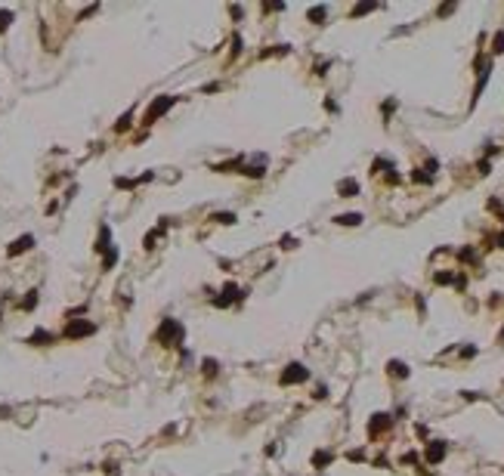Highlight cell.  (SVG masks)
Returning <instances> with one entry per match:
<instances>
[{"label": "cell", "instance_id": "6da1fadb", "mask_svg": "<svg viewBox=\"0 0 504 476\" xmlns=\"http://www.w3.org/2000/svg\"><path fill=\"white\" fill-rule=\"evenodd\" d=\"M173 102H176L173 96H158V99L152 102V105H149V112H146V118H142V124H155L158 118H161V115L167 112V108L173 105Z\"/></svg>", "mask_w": 504, "mask_h": 476}, {"label": "cell", "instance_id": "7a4b0ae2", "mask_svg": "<svg viewBox=\"0 0 504 476\" xmlns=\"http://www.w3.org/2000/svg\"><path fill=\"white\" fill-rule=\"evenodd\" d=\"M306 377H309V371H306L300 362H294V365H288V368L282 371V384H285V387H288V384H303Z\"/></svg>", "mask_w": 504, "mask_h": 476}, {"label": "cell", "instance_id": "3957f363", "mask_svg": "<svg viewBox=\"0 0 504 476\" xmlns=\"http://www.w3.org/2000/svg\"><path fill=\"white\" fill-rule=\"evenodd\" d=\"M158 337H161L164 343H170V340H180V337H183V328L176 325L173 319H164V325H161V331H158Z\"/></svg>", "mask_w": 504, "mask_h": 476}, {"label": "cell", "instance_id": "277c9868", "mask_svg": "<svg viewBox=\"0 0 504 476\" xmlns=\"http://www.w3.org/2000/svg\"><path fill=\"white\" fill-rule=\"evenodd\" d=\"M93 325L90 322H71L68 328H65V337H71V340H78V337H87V334H93Z\"/></svg>", "mask_w": 504, "mask_h": 476}, {"label": "cell", "instance_id": "5b68a950", "mask_svg": "<svg viewBox=\"0 0 504 476\" xmlns=\"http://www.w3.org/2000/svg\"><path fill=\"white\" fill-rule=\"evenodd\" d=\"M31 244H34V238H31V235H22V238H16L10 248H6V254H10V257H16V254H25Z\"/></svg>", "mask_w": 504, "mask_h": 476}, {"label": "cell", "instance_id": "8992f818", "mask_svg": "<svg viewBox=\"0 0 504 476\" xmlns=\"http://www.w3.org/2000/svg\"><path fill=\"white\" fill-rule=\"evenodd\" d=\"M442 458H446V442H430V445H427V461L439 464Z\"/></svg>", "mask_w": 504, "mask_h": 476}, {"label": "cell", "instance_id": "52a82bcc", "mask_svg": "<svg viewBox=\"0 0 504 476\" xmlns=\"http://www.w3.org/2000/svg\"><path fill=\"white\" fill-rule=\"evenodd\" d=\"M387 427H390V418H387V414H374L371 424H368V433H371V436H377V433H384Z\"/></svg>", "mask_w": 504, "mask_h": 476}, {"label": "cell", "instance_id": "ba28073f", "mask_svg": "<svg viewBox=\"0 0 504 476\" xmlns=\"http://www.w3.org/2000/svg\"><path fill=\"white\" fill-rule=\"evenodd\" d=\"M337 192L343 195V198H353V195L359 192V183H356V180H343V183L337 186Z\"/></svg>", "mask_w": 504, "mask_h": 476}, {"label": "cell", "instance_id": "9c48e42d", "mask_svg": "<svg viewBox=\"0 0 504 476\" xmlns=\"http://www.w3.org/2000/svg\"><path fill=\"white\" fill-rule=\"evenodd\" d=\"M337 223L340 226H359V223H362V214H340Z\"/></svg>", "mask_w": 504, "mask_h": 476}, {"label": "cell", "instance_id": "30bf717a", "mask_svg": "<svg viewBox=\"0 0 504 476\" xmlns=\"http://www.w3.org/2000/svg\"><path fill=\"white\" fill-rule=\"evenodd\" d=\"M387 371L393 374V377H408V368H405L402 362H390V365H387Z\"/></svg>", "mask_w": 504, "mask_h": 476}, {"label": "cell", "instance_id": "8fae6325", "mask_svg": "<svg viewBox=\"0 0 504 476\" xmlns=\"http://www.w3.org/2000/svg\"><path fill=\"white\" fill-rule=\"evenodd\" d=\"M325 13H328V10H325V6H313V10H309V22L322 25V22H325Z\"/></svg>", "mask_w": 504, "mask_h": 476}, {"label": "cell", "instance_id": "7c38bea8", "mask_svg": "<svg viewBox=\"0 0 504 476\" xmlns=\"http://www.w3.org/2000/svg\"><path fill=\"white\" fill-rule=\"evenodd\" d=\"M28 343H34V346H40V343H50V334H47V331H34Z\"/></svg>", "mask_w": 504, "mask_h": 476}, {"label": "cell", "instance_id": "4fadbf2b", "mask_svg": "<svg viewBox=\"0 0 504 476\" xmlns=\"http://www.w3.org/2000/svg\"><path fill=\"white\" fill-rule=\"evenodd\" d=\"M115 263H118V251H115V248H108V251H105V260H102V266H105V269H112Z\"/></svg>", "mask_w": 504, "mask_h": 476}, {"label": "cell", "instance_id": "5bb4252c", "mask_svg": "<svg viewBox=\"0 0 504 476\" xmlns=\"http://www.w3.org/2000/svg\"><path fill=\"white\" fill-rule=\"evenodd\" d=\"M313 464H316V467L331 464V455H328V452H316V455H313Z\"/></svg>", "mask_w": 504, "mask_h": 476}, {"label": "cell", "instance_id": "9a60e30c", "mask_svg": "<svg viewBox=\"0 0 504 476\" xmlns=\"http://www.w3.org/2000/svg\"><path fill=\"white\" fill-rule=\"evenodd\" d=\"M10 22H13V13L10 10H0V31L10 28Z\"/></svg>", "mask_w": 504, "mask_h": 476}, {"label": "cell", "instance_id": "2e32d148", "mask_svg": "<svg viewBox=\"0 0 504 476\" xmlns=\"http://www.w3.org/2000/svg\"><path fill=\"white\" fill-rule=\"evenodd\" d=\"M492 50H495V53H504V34H495V40H492Z\"/></svg>", "mask_w": 504, "mask_h": 476}, {"label": "cell", "instance_id": "e0dca14e", "mask_svg": "<svg viewBox=\"0 0 504 476\" xmlns=\"http://www.w3.org/2000/svg\"><path fill=\"white\" fill-rule=\"evenodd\" d=\"M204 374L211 377V374H217V362L214 359H204Z\"/></svg>", "mask_w": 504, "mask_h": 476}, {"label": "cell", "instance_id": "ac0fdd59", "mask_svg": "<svg viewBox=\"0 0 504 476\" xmlns=\"http://www.w3.org/2000/svg\"><path fill=\"white\" fill-rule=\"evenodd\" d=\"M371 10H374V6H371V3H359V6H356V10H353V16H362V13H371Z\"/></svg>", "mask_w": 504, "mask_h": 476}, {"label": "cell", "instance_id": "d6986e66", "mask_svg": "<svg viewBox=\"0 0 504 476\" xmlns=\"http://www.w3.org/2000/svg\"><path fill=\"white\" fill-rule=\"evenodd\" d=\"M34 303H37V294H34V291H31L28 297H25V303H22V306H25V309H31V306H34Z\"/></svg>", "mask_w": 504, "mask_h": 476}, {"label": "cell", "instance_id": "ffe728a7", "mask_svg": "<svg viewBox=\"0 0 504 476\" xmlns=\"http://www.w3.org/2000/svg\"><path fill=\"white\" fill-rule=\"evenodd\" d=\"M130 121H133V118H130V115H124L121 121H118V130H127V127H130Z\"/></svg>", "mask_w": 504, "mask_h": 476}, {"label": "cell", "instance_id": "44dd1931", "mask_svg": "<svg viewBox=\"0 0 504 476\" xmlns=\"http://www.w3.org/2000/svg\"><path fill=\"white\" fill-rule=\"evenodd\" d=\"M214 220H220V223H232L235 217H232V214H214Z\"/></svg>", "mask_w": 504, "mask_h": 476}, {"label": "cell", "instance_id": "7402d4cb", "mask_svg": "<svg viewBox=\"0 0 504 476\" xmlns=\"http://www.w3.org/2000/svg\"><path fill=\"white\" fill-rule=\"evenodd\" d=\"M436 282H439V285H449L452 275H449V272H439V275H436Z\"/></svg>", "mask_w": 504, "mask_h": 476}, {"label": "cell", "instance_id": "603a6c76", "mask_svg": "<svg viewBox=\"0 0 504 476\" xmlns=\"http://www.w3.org/2000/svg\"><path fill=\"white\" fill-rule=\"evenodd\" d=\"M294 244H297V241H294L291 235H285V238H282V248H294Z\"/></svg>", "mask_w": 504, "mask_h": 476}, {"label": "cell", "instance_id": "cb8c5ba5", "mask_svg": "<svg viewBox=\"0 0 504 476\" xmlns=\"http://www.w3.org/2000/svg\"><path fill=\"white\" fill-rule=\"evenodd\" d=\"M495 241H498V244H501V248H504V232H501L498 238H495Z\"/></svg>", "mask_w": 504, "mask_h": 476}]
</instances>
